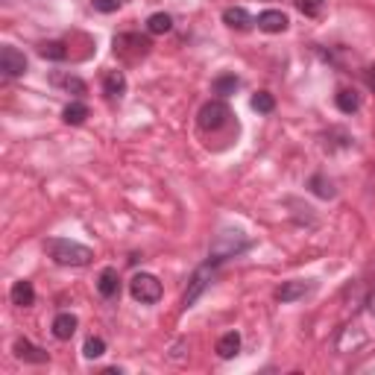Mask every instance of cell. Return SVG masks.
<instances>
[{"label":"cell","mask_w":375,"mask_h":375,"mask_svg":"<svg viewBox=\"0 0 375 375\" xmlns=\"http://www.w3.org/2000/svg\"><path fill=\"white\" fill-rule=\"evenodd\" d=\"M44 249H47L50 258L62 267H85L94 261V252L85 244L71 241V237H50V241L44 244Z\"/></svg>","instance_id":"1"},{"label":"cell","mask_w":375,"mask_h":375,"mask_svg":"<svg viewBox=\"0 0 375 375\" xmlns=\"http://www.w3.org/2000/svg\"><path fill=\"white\" fill-rule=\"evenodd\" d=\"M249 247H252V241H249L244 232L226 229V232L217 235V241H214V247H212V255H208V261H212L214 267H220L223 261H229V258H235V255L247 252Z\"/></svg>","instance_id":"2"},{"label":"cell","mask_w":375,"mask_h":375,"mask_svg":"<svg viewBox=\"0 0 375 375\" xmlns=\"http://www.w3.org/2000/svg\"><path fill=\"white\" fill-rule=\"evenodd\" d=\"M129 293L135 302H141V305H153L161 299V281L156 276H149V273H135L132 281H129Z\"/></svg>","instance_id":"3"},{"label":"cell","mask_w":375,"mask_h":375,"mask_svg":"<svg viewBox=\"0 0 375 375\" xmlns=\"http://www.w3.org/2000/svg\"><path fill=\"white\" fill-rule=\"evenodd\" d=\"M229 117H232V112H229L226 103L223 100H208L205 106L200 109V115H197V124H200L203 132H217V129H223L229 124Z\"/></svg>","instance_id":"4"},{"label":"cell","mask_w":375,"mask_h":375,"mask_svg":"<svg viewBox=\"0 0 375 375\" xmlns=\"http://www.w3.org/2000/svg\"><path fill=\"white\" fill-rule=\"evenodd\" d=\"M214 264L212 261H205L203 267H197L193 270V276H191V281H188V291H185V296H182V308L188 311L193 302H197V299L205 293V288L208 284H212V276H214Z\"/></svg>","instance_id":"5"},{"label":"cell","mask_w":375,"mask_h":375,"mask_svg":"<svg viewBox=\"0 0 375 375\" xmlns=\"http://www.w3.org/2000/svg\"><path fill=\"white\" fill-rule=\"evenodd\" d=\"M0 71H3V77H9V80L24 77V73H27V56L18 47L6 44V47L0 50Z\"/></svg>","instance_id":"6"},{"label":"cell","mask_w":375,"mask_h":375,"mask_svg":"<svg viewBox=\"0 0 375 375\" xmlns=\"http://www.w3.org/2000/svg\"><path fill=\"white\" fill-rule=\"evenodd\" d=\"M15 358L24 361V364H47V352H44L41 346H36V343H29L27 337L15 340Z\"/></svg>","instance_id":"7"},{"label":"cell","mask_w":375,"mask_h":375,"mask_svg":"<svg viewBox=\"0 0 375 375\" xmlns=\"http://www.w3.org/2000/svg\"><path fill=\"white\" fill-rule=\"evenodd\" d=\"M255 24H258L261 33H284L291 21H288V15H284L281 9H264Z\"/></svg>","instance_id":"8"},{"label":"cell","mask_w":375,"mask_h":375,"mask_svg":"<svg viewBox=\"0 0 375 375\" xmlns=\"http://www.w3.org/2000/svg\"><path fill=\"white\" fill-rule=\"evenodd\" d=\"M97 293L103 299H115L117 293H121V276H117L115 267H106L103 273L97 276Z\"/></svg>","instance_id":"9"},{"label":"cell","mask_w":375,"mask_h":375,"mask_svg":"<svg viewBox=\"0 0 375 375\" xmlns=\"http://www.w3.org/2000/svg\"><path fill=\"white\" fill-rule=\"evenodd\" d=\"M9 299H12V305H18V308H29L36 302V288H33V281H15L12 284V291H9Z\"/></svg>","instance_id":"10"},{"label":"cell","mask_w":375,"mask_h":375,"mask_svg":"<svg viewBox=\"0 0 375 375\" xmlns=\"http://www.w3.org/2000/svg\"><path fill=\"white\" fill-rule=\"evenodd\" d=\"M77 325H80V320L73 317L71 311L59 314V317L53 320V337H56V340H71L73 334H77Z\"/></svg>","instance_id":"11"},{"label":"cell","mask_w":375,"mask_h":375,"mask_svg":"<svg viewBox=\"0 0 375 375\" xmlns=\"http://www.w3.org/2000/svg\"><path fill=\"white\" fill-rule=\"evenodd\" d=\"M103 91H106L109 100H121L126 94V77H124V71H109L106 80H103Z\"/></svg>","instance_id":"12"},{"label":"cell","mask_w":375,"mask_h":375,"mask_svg":"<svg viewBox=\"0 0 375 375\" xmlns=\"http://www.w3.org/2000/svg\"><path fill=\"white\" fill-rule=\"evenodd\" d=\"M223 24L232 27V29H241V33H244V29H249L255 21H252V15L244 6H229L226 12H223Z\"/></svg>","instance_id":"13"},{"label":"cell","mask_w":375,"mask_h":375,"mask_svg":"<svg viewBox=\"0 0 375 375\" xmlns=\"http://www.w3.org/2000/svg\"><path fill=\"white\" fill-rule=\"evenodd\" d=\"M311 291V284L308 281H284L281 288L276 291V299H281V302H296V299H302L305 293Z\"/></svg>","instance_id":"14"},{"label":"cell","mask_w":375,"mask_h":375,"mask_svg":"<svg viewBox=\"0 0 375 375\" xmlns=\"http://www.w3.org/2000/svg\"><path fill=\"white\" fill-rule=\"evenodd\" d=\"M237 352H241V334L237 332H226L217 340V355L223 358V361H232Z\"/></svg>","instance_id":"15"},{"label":"cell","mask_w":375,"mask_h":375,"mask_svg":"<svg viewBox=\"0 0 375 375\" xmlns=\"http://www.w3.org/2000/svg\"><path fill=\"white\" fill-rule=\"evenodd\" d=\"M173 29V18L168 12H153L147 18V33L149 36H164V33H170Z\"/></svg>","instance_id":"16"},{"label":"cell","mask_w":375,"mask_h":375,"mask_svg":"<svg viewBox=\"0 0 375 375\" xmlns=\"http://www.w3.org/2000/svg\"><path fill=\"white\" fill-rule=\"evenodd\" d=\"M334 103H337V109L343 115H355L358 109H361V94L352 91V88H343V91H337Z\"/></svg>","instance_id":"17"},{"label":"cell","mask_w":375,"mask_h":375,"mask_svg":"<svg viewBox=\"0 0 375 375\" xmlns=\"http://www.w3.org/2000/svg\"><path fill=\"white\" fill-rule=\"evenodd\" d=\"M88 117V106L82 100H73V103H68L65 106V112H62V121L68 124V126H80L82 121Z\"/></svg>","instance_id":"18"},{"label":"cell","mask_w":375,"mask_h":375,"mask_svg":"<svg viewBox=\"0 0 375 375\" xmlns=\"http://www.w3.org/2000/svg\"><path fill=\"white\" fill-rule=\"evenodd\" d=\"M308 188L314 191V193H317V197H323V200H332L334 197V182H332V179H325L323 173H314L311 179H308Z\"/></svg>","instance_id":"19"},{"label":"cell","mask_w":375,"mask_h":375,"mask_svg":"<svg viewBox=\"0 0 375 375\" xmlns=\"http://www.w3.org/2000/svg\"><path fill=\"white\" fill-rule=\"evenodd\" d=\"M38 56L50 59V62H62V59H68V47L62 41H41L38 44Z\"/></svg>","instance_id":"20"},{"label":"cell","mask_w":375,"mask_h":375,"mask_svg":"<svg viewBox=\"0 0 375 375\" xmlns=\"http://www.w3.org/2000/svg\"><path fill=\"white\" fill-rule=\"evenodd\" d=\"M237 88H241V80H237L235 73H223V77H217V80H214V94H220V97L235 94Z\"/></svg>","instance_id":"21"},{"label":"cell","mask_w":375,"mask_h":375,"mask_svg":"<svg viewBox=\"0 0 375 375\" xmlns=\"http://www.w3.org/2000/svg\"><path fill=\"white\" fill-rule=\"evenodd\" d=\"M53 85H62L68 94H77V97L85 94V82H82L80 77H71V73H68V77H59V73H56V77H53Z\"/></svg>","instance_id":"22"},{"label":"cell","mask_w":375,"mask_h":375,"mask_svg":"<svg viewBox=\"0 0 375 375\" xmlns=\"http://www.w3.org/2000/svg\"><path fill=\"white\" fill-rule=\"evenodd\" d=\"M103 352H106V340H103V337H88V340H85L82 355L88 358V361H94V358H100Z\"/></svg>","instance_id":"23"},{"label":"cell","mask_w":375,"mask_h":375,"mask_svg":"<svg viewBox=\"0 0 375 375\" xmlns=\"http://www.w3.org/2000/svg\"><path fill=\"white\" fill-rule=\"evenodd\" d=\"M252 109L255 112H261V115H270L276 109V100H273V94H267V91H258L252 97Z\"/></svg>","instance_id":"24"},{"label":"cell","mask_w":375,"mask_h":375,"mask_svg":"<svg viewBox=\"0 0 375 375\" xmlns=\"http://www.w3.org/2000/svg\"><path fill=\"white\" fill-rule=\"evenodd\" d=\"M325 0H296V9L305 15V18H317V15L323 12Z\"/></svg>","instance_id":"25"},{"label":"cell","mask_w":375,"mask_h":375,"mask_svg":"<svg viewBox=\"0 0 375 375\" xmlns=\"http://www.w3.org/2000/svg\"><path fill=\"white\" fill-rule=\"evenodd\" d=\"M91 6L103 15H112V12L121 9V0H91Z\"/></svg>","instance_id":"26"},{"label":"cell","mask_w":375,"mask_h":375,"mask_svg":"<svg viewBox=\"0 0 375 375\" xmlns=\"http://www.w3.org/2000/svg\"><path fill=\"white\" fill-rule=\"evenodd\" d=\"M364 80H367V85H369L372 91H375V65H369V68L364 71Z\"/></svg>","instance_id":"27"},{"label":"cell","mask_w":375,"mask_h":375,"mask_svg":"<svg viewBox=\"0 0 375 375\" xmlns=\"http://www.w3.org/2000/svg\"><path fill=\"white\" fill-rule=\"evenodd\" d=\"M367 308H369V314L375 317V291H372V293H369V299H367Z\"/></svg>","instance_id":"28"}]
</instances>
